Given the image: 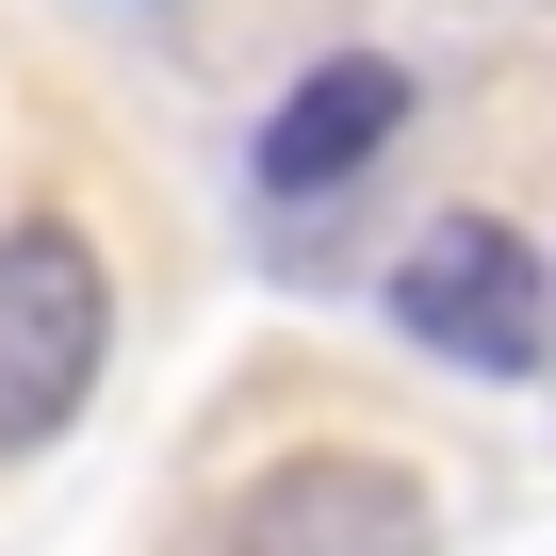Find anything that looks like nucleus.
I'll return each instance as SVG.
<instances>
[{"label": "nucleus", "mask_w": 556, "mask_h": 556, "mask_svg": "<svg viewBox=\"0 0 556 556\" xmlns=\"http://www.w3.org/2000/svg\"><path fill=\"white\" fill-rule=\"evenodd\" d=\"M99 344H115V278L66 213H17L0 229V458H34L83 426L99 393Z\"/></svg>", "instance_id": "nucleus-1"}, {"label": "nucleus", "mask_w": 556, "mask_h": 556, "mask_svg": "<svg viewBox=\"0 0 556 556\" xmlns=\"http://www.w3.org/2000/svg\"><path fill=\"white\" fill-rule=\"evenodd\" d=\"M393 328H409L426 361H458V377H540V344H556L540 245L491 229V213H442V229L393 262Z\"/></svg>", "instance_id": "nucleus-2"}, {"label": "nucleus", "mask_w": 556, "mask_h": 556, "mask_svg": "<svg viewBox=\"0 0 556 556\" xmlns=\"http://www.w3.org/2000/svg\"><path fill=\"white\" fill-rule=\"evenodd\" d=\"M213 556H426V491L393 458H278V475H245Z\"/></svg>", "instance_id": "nucleus-3"}, {"label": "nucleus", "mask_w": 556, "mask_h": 556, "mask_svg": "<svg viewBox=\"0 0 556 556\" xmlns=\"http://www.w3.org/2000/svg\"><path fill=\"white\" fill-rule=\"evenodd\" d=\"M393 131H409V66H393V50H328L295 99L262 115V197H328V180H361Z\"/></svg>", "instance_id": "nucleus-4"}]
</instances>
